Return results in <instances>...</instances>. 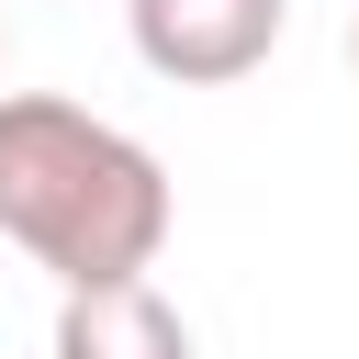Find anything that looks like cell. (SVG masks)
I'll list each match as a JSON object with an SVG mask.
<instances>
[{"label": "cell", "instance_id": "cell-1", "mask_svg": "<svg viewBox=\"0 0 359 359\" xmlns=\"http://www.w3.org/2000/svg\"><path fill=\"white\" fill-rule=\"evenodd\" d=\"M0 236L34 269H56V292L135 280L168 247V168L123 123L56 90H11L0 101Z\"/></svg>", "mask_w": 359, "mask_h": 359}, {"label": "cell", "instance_id": "cell-2", "mask_svg": "<svg viewBox=\"0 0 359 359\" xmlns=\"http://www.w3.org/2000/svg\"><path fill=\"white\" fill-rule=\"evenodd\" d=\"M135 11V56L168 79V90H224L247 67H269L292 0H123Z\"/></svg>", "mask_w": 359, "mask_h": 359}, {"label": "cell", "instance_id": "cell-3", "mask_svg": "<svg viewBox=\"0 0 359 359\" xmlns=\"http://www.w3.org/2000/svg\"><path fill=\"white\" fill-rule=\"evenodd\" d=\"M56 359H191V325L146 269L135 280H79L56 303Z\"/></svg>", "mask_w": 359, "mask_h": 359}, {"label": "cell", "instance_id": "cell-4", "mask_svg": "<svg viewBox=\"0 0 359 359\" xmlns=\"http://www.w3.org/2000/svg\"><path fill=\"white\" fill-rule=\"evenodd\" d=\"M348 56H359V22H348Z\"/></svg>", "mask_w": 359, "mask_h": 359}]
</instances>
